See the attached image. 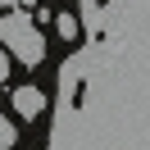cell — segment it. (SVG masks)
Listing matches in <instances>:
<instances>
[{
  "instance_id": "2",
  "label": "cell",
  "mask_w": 150,
  "mask_h": 150,
  "mask_svg": "<svg viewBox=\"0 0 150 150\" xmlns=\"http://www.w3.org/2000/svg\"><path fill=\"white\" fill-rule=\"evenodd\" d=\"M14 109H18L23 118H37V114L46 109V96H41L37 86H18V91H14Z\"/></svg>"
},
{
  "instance_id": "4",
  "label": "cell",
  "mask_w": 150,
  "mask_h": 150,
  "mask_svg": "<svg viewBox=\"0 0 150 150\" xmlns=\"http://www.w3.org/2000/svg\"><path fill=\"white\" fill-rule=\"evenodd\" d=\"M59 37H68V41L77 37V18L73 14H59Z\"/></svg>"
},
{
  "instance_id": "5",
  "label": "cell",
  "mask_w": 150,
  "mask_h": 150,
  "mask_svg": "<svg viewBox=\"0 0 150 150\" xmlns=\"http://www.w3.org/2000/svg\"><path fill=\"white\" fill-rule=\"evenodd\" d=\"M5 82H9V50L0 46V86H5Z\"/></svg>"
},
{
  "instance_id": "1",
  "label": "cell",
  "mask_w": 150,
  "mask_h": 150,
  "mask_svg": "<svg viewBox=\"0 0 150 150\" xmlns=\"http://www.w3.org/2000/svg\"><path fill=\"white\" fill-rule=\"evenodd\" d=\"M0 46L9 50L18 64H28V68H37L46 59V37H41V28L28 14H5L0 18Z\"/></svg>"
},
{
  "instance_id": "3",
  "label": "cell",
  "mask_w": 150,
  "mask_h": 150,
  "mask_svg": "<svg viewBox=\"0 0 150 150\" xmlns=\"http://www.w3.org/2000/svg\"><path fill=\"white\" fill-rule=\"evenodd\" d=\"M14 137H18V127H14V123L0 114V150H9V146H14Z\"/></svg>"
}]
</instances>
